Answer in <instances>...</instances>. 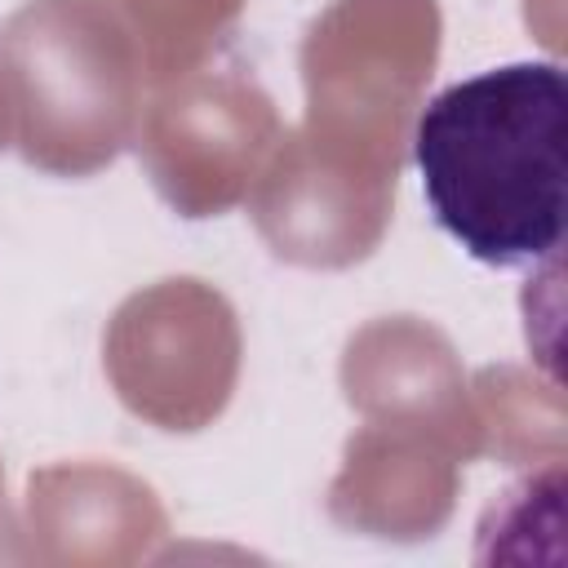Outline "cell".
I'll return each instance as SVG.
<instances>
[{"mask_svg":"<svg viewBox=\"0 0 568 568\" xmlns=\"http://www.w3.org/2000/svg\"><path fill=\"white\" fill-rule=\"evenodd\" d=\"M413 164L439 231L493 271L537 266L564 244L568 80L559 62H506L435 93Z\"/></svg>","mask_w":568,"mask_h":568,"instance_id":"cell-1","label":"cell"}]
</instances>
